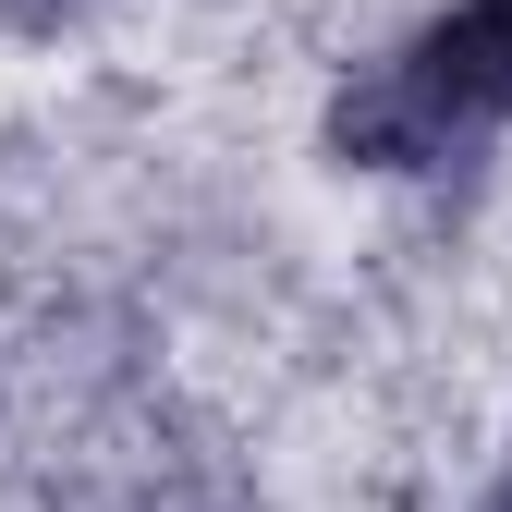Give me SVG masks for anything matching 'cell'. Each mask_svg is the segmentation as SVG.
I'll return each instance as SVG.
<instances>
[{
  "label": "cell",
  "instance_id": "cell-1",
  "mask_svg": "<svg viewBox=\"0 0 512 512\" xmlns=\"http://www.w3.org/2000/svg\"><path fill=\"white\" fill-rule=\"evenodd\" d=\"M403 74L427 86V110L452 122V135H488V122L512 110V0H464V13H439Z\"/></svg>",
  "mask_w": 512,
  "mask_h": 512
},
{
  "label": "cell",
  "instance_id": "cell-2",
  "mask_svg": "<svg viewBox=\"0 0 512 512\" xmlns=\"http://www.w3.org/2000/svg\"><path fill=\"white\" fill-rule=\"evenodd\" d=\"M488 512H512V488H500V500H488Z\"/></svg>",
  "mask_w": 512,
  "mask_h": 512
}]
</instances>
